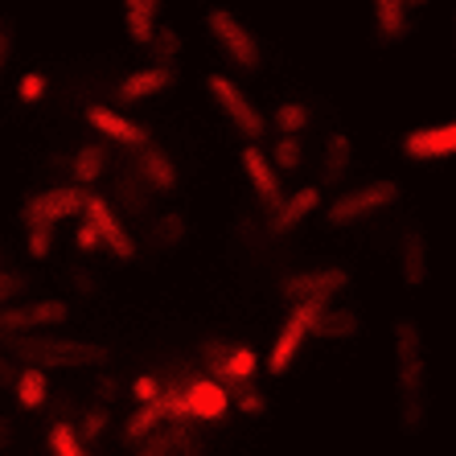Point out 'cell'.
<instances>
[{"label":"cell","mask_w":456,"mask_h":456,"mask_svg":"<svg viewBox=\"0 0 456 456\" xmlns=\"http://www.w3.org/2000/svg\"><path fill=\"white\" fill-rule=\"evenodd\" d=\"M391 333H395V411H399V432L419 436L428 428V411H432L424 330L411 317H399Z\"/></svg>","instance_id":"obj_1"},{"label":"cell","mask_w":456,"mask_h":456,"mask_svg":"<svg viewBox=\"0 0 456 456\" xmlns=\"http://www.w3.org/2000/svg\"><path fill=\"white\" fill-rule=\"evenodd\" d=\"M202 29H206V37L218 45V53H223L234 70H239V75L251 78V75L264 70V42L255 37V29L239 17V12L223 9V4H210L206 17H202Z\"/></svg>","instance_id":"obj_2"},{"label":"cell","mask_w":456,"mask_h":456,"mask_svg":"<svg viewBox=\"0 0 456 456\" xmlns=\"http://www.w3.org/2000/svg\"><path fill=\"white\" fill-rule=\"evenodd\" d=\"M12 358L29 362L33 370H83V366H103L107 350L99 341H70V338H42V333H25L12 338Z\"/></svg>","instance_id":"obj_3"},{"label":"cell","mask_w":456,"mask_h":456,"mask_svg":"<svg viewBox=\"0 0 456 456\" xmlns=\"http://www.w3.org/2000/svg\"><path fill=\"white\" fill-rule=\"evenodd\" d=\"M399 198H403L399 181H391V177L362 181V185H354V190H341L338 198L325 206V223L338 226V231L341 226H358V223H366V218H374V214L399 206Z\"/></svg>","instance_id":"obj_4"},{"label":"cell","mask_w":456,"mask_h":456,"mask_svg":"<svg viewBox=\"0 0 456 456\" xmlns=\"http://www.w3.org/2000/svg\"><path fill=\"white\" fill-rule=\"evenodd\" d=\"M202 86H206V95H210L214 103H218V111H223V116L231 119V127L247 140V144H255V140H259V136L267 132L264 111H259V107H255L251 99H247V91H243L239 83H234L231 75H218V70H214V75H206V78H202Z\"/></svg>","instance_id":"obj_5"},{"label":"cell","mask_w":456,"mask_h":456,"mask_svg":"<svg viewBox=\"0 0 456 456\" xmlns=\"http://www.w3.org/2000/svg\"><path fill=\"white\" fill-rule=\"evenodd\" d=\"M346 284H350V272L341 264H325V267H308V272L284 276L280 280V292H284L292 305H330Z\"/></svg>","instance_id":"obj_6"},{"label":"cell","mask_w":456,"mask_h":456,"mask_svg":"<svg viewBox=\"0 0 456 456\" xmlns=\"http://www.w3.org/2000/svg\"><path fill=\"white\" fill-rule=\"evenodd\" d=\"M83 206H86V190H78V185H53V190L25 198L21 218H25V226H50L53 231L66 218H78Z\"/></svg>","instance_id":"obj_7"},{"label":"cell","mask_w":456,"mask_h":456,"mask_svg":"<svg viewBox=\"0 0 456 456\" xmlns=\"http://www.w3.org/2000/svg\"><path fill=\"white\" fill-rule=\"evenodd\" d=\"M70 317V305L58 297H42V300H25V305H9L0 308V333H12V338H25V333H42L53 330Z\"/></svg>","instance_id":"obj_8"},{"label":"cell","mask_w":456,"mask_h":456,"mask_svg":"<svg viewBox=\"0 0 456 456\" xmlns=\"http://www.w3.org/2000/svg\"><path fill=\"white\" fill-rule=\"evenodd\" d=\"M202 358H206V366H210L206 379H214L218 387H247L255 366H259L251 346H239V341H206Z\"/></svg>","instance_id":"obj_9"},{"label":"cell","mask_w":456,"mask_h":456,"mask_svg":"<svg viewBox=\"0 0 456 456\" xmlns=\"http://www.w3.org/2000/svg\"><path fill=\"white\" fill-rule=\"evenodd\" d=\"M83 223L99 234V243L116 255V259H136V239H132V231L124 226V218L111 210V202H107V198H99V193H86Z\"/></svg>","instance_id":"obj_10"},{"label":"cell","mask_w":456,"mask_h":456,"mask_svg":"<svg viewBox=\"0 0 456 456\" xmlns=\"http://www.w3.org/2000/svg\"><path fill=\"white\" fill-rule=\"evenodd\" d=\"M325 305H292V313H288V321L280 325L276 333V346H272V354H267V370L272 374H284L292 362H297L300 346L308 341V333H313V321H317V313Z\"/></svg>","instance_id":"obj_11"},{"label":"cell","mask_w":456,"mask_h":456,"mask_svg":"<svg viewBox=\"0 0 456 456\" xmlns=\"http://www.w3.org/2000/svg\"><path fill=\"white\" fill-rule=\"evenodd\" d=\"M411 9L407 0H370V45L391 50L411 37Z\"/></svg>","instance_id":"obj_12"},{"label":"cell","mask_w":456,"mask_h":456,"mask_svg":"<svg viewBox=\"0 0 456 456\" xmlns=\"http://www.w3.org/2000/svg\"><path fill=\"white\" fill-rule=\"evenodd\" d=\"M403 157L415 160V165H428V160H444L456 152V124L444 119V124H424L403 136Z\"/></svg>","instance_id":"obj_13"},{"label":"cell","mask_w":456,"mask_h":456,"mask_svg":"<svg viewBox=\"0 0 456 456\" xmlns=\"http://www.w3.org/2000/svg\"><path fill=\"white\" fill-rule=\"evenodd\" d=\"M177 391H181V415L185 419H223L226 407H231L226 387H218L214 379H185Z\"/></svg>","instance_id":"obj_14"},{"label":"cell","mask_w":456,"mask_h":456,"mask_svg":"<svg viewBox=\"0 0 456 456\" xmlns=\"http://www.w3.org/2000/svg\"><path fill=\"white\" fill-rule=\"evenodd\" d=\"M83 119L95 127L99 136L116 140L124 149H144V144H149V127L136 124V119H127L124 111H116V107H107V103H91L83 111Z\"/></svg>","instance_id":"obj_15"},{"label":"cell","mask_w":456,"mask_h":456,"mask_svg":"<svg viewBox=\"0 0 456 456\" xmlns=\"http://www.w3.org/2000/svg\"><path fill=\"white\" fill-rule=\"evenodd\" d=\"M177 86V66H144V70H132L124 83L116 86V103L132 107V103H144V99H157L165 91Z\"/></svg>","instance_id":"obj_16"},{"label":"cell","mask_w":456,"mask_h":456,"mask_svg":"<svg viewBox=\"0 0 456 456\" xmlns=\"http://www.w3.org/2000/svg\"><path fill=\"white\" fill-rule=\"evenodd\" d=\"M243 173L247 181H251L255 198L267 206V210H276L280 202H284V185H280V173L272 169V160H267V152L259 149V144H243Z\"/></svg>","instance_id":"obj_17"},{"label":"cell","mask_w":456,"mask_h":456,"mask_svg":"<svg viewBox=\"0 0 456 456\" xmlns=\"http://www.w3.org/2000/svg\"><path fill=\"white\" fill-rule=\"evenodd\" d=\"M317 206H321V190H317V185H305V190L284 193V202L272 210V234L297 231L300 223H308V218L317 214Z\"/></svg>","instance_id":"obj_18"},{"label":"cell","mask_w":456,"mask_h":456,"mask_svg":"<svg viewBox=\"0 0 456 456\" xmlns=\"http://www.w3.org/2000/svg\"><path fill=\"white\" fill-rule=\"evenodd\" d=\"M428 276H432L428 239L419 231H407L403 239H399V280H403L407 288H419V284H428Z\"/></svg>","instance_id":"obj_19"},{"label":"cell","mask_w":456,"mask_h":456,"mask_svg":"<svg viewBox=\"0 0 456 456\" xmlns=\"http://www.w3.org/2000/svg\"><path fill=\"white\" fill-rule=\"evenodd\" d=\"M198 452H202V444H198L181 424L177 428H157V432L136 448V456H198Z\"/></svg>","instance_id":"obj_20"},{"label":"cell","mask_w":456,"mask_h":456,"mask_svg":"<svg viewBox=\"0 0 456 456\" xmlns=\"http://www.w3.org/2000/svg\"><path fill=\"white\" fill-rule=\"evenodd\" d=\"M140 177H144V185L157 193H173L177 190V165H173V157L165 149H152V144H144L140 149Z\"/></svg>","instance_id":"obj_21"},{"label":"cell","mask_w":456,"mask_h":456,"mask_svg":"<svg viewBox=\"0 0 456 456\" xmlns=\"http://www.w3.org/2000/svg\"><path fill=\"white\" fill-rule=\"evenodd\" d=\"M362 333V317L354 308H321L317 321H313V338H325V341H350Z\"/></svg>","instance_id":"obj_22"},{"label":"cell","mask_w":456,"mask_h":456,"mask_svg":"<svg viewBox=\"0 0 456 456\" xmlns=\"http://www.w3.org/2000/svg\"><path fill=\"white\" fill-rule=\"evenodd\" d=\"M160 4L165 0H124V29L132 45H149L152 29L160 21Z\"/></svg>","instance_id":"obj_23"},{"label":"cell","mask_w":456,"mask_h":456,"mask_svg":"<svg viewBox=\"0 0 456 456\" xmlns=\"http://www.w3.org/2000/svg\"><path fill=\"white\" fill-rule=\"evenodd\" d=\"M350 169H354V140L346 136V132H333V136L325 140V169H321V181H325V185H341Z\"/></svg>","instance_id":"obj_24"},{"label":"cell","mask_w":456,"mask_h":456,"mask_svg":"<svg viewBox=\"0 0 456 456\" xmlns=\"http://www.w3.org/2000/svg\"><path fill=\"white\" fill-rule=\"evenodd\" d=\"M107 160L111 157H107L103 144H83V149L75 152V165H70V169H75V185H95L107 173Z\"/></svg>","instance_id":"obj_25"},{"label":"cell","mask_w":456,"mask_h":456,"mask_svg":"<svg viewBox=\"0 0 456 456\" xmlns=\"http://www.w3.org/2000/svg\"><path fill=\"white\" fill-rule=\"evenodd\" d=\"M308 119H313L308 103H300V99H284V103L276 107V116H272V124H276L284 136H300V132L308 127Z\"/></svg>","instance_id":"obj_26"},{"label":"cell","mask_w":456,"mask_h":456,"mask_svg":"<svg viewBox=\"0 0 456 456\" xmlns=\"http://www.w3.org/2000/svg\"><path fill=\"white\" fill-rule=\"evenodd\" d=\"M45 444H50V452H53V456H91V452H86V444L78 440L75 424H66V419H58V424L50 428Z\"/></svg>","instance_id":"obj_27"},{"label":"cell","mask_w":456,"mask_h":456,"mask_svg":"<svg viewBox=\"0 0 456 456\" xmlns=\"http://www.w3.org/2000/svg\"><path fill=\"white\" fill-rule=\"evenodd\" d=\"M157 428H165V415H160L157 403H144V407H140V411L124 424V436L132 440V444H140V440H149Z\"/></svg>","instance_id":"obj_28"},{"label":"cell","mask_w":456,"mask_h":456,"mask_svg":"<svg viewBox=\"0 0 456 456\" xmlns=\"http://www.w3.org/2000/svg\"><path fill=\"white\" fill-rule=\"evenodd\" d=\"M45 395H50V379H45V370H21V379H17V399H21V407H42Z\"/></svg>","instance_id":"obj_29"},{"label":"cell","mask_w":456,"mask_h":456,"mask_svg":"<svg viewBox=\"0 0 456 456\" xmlns=\"http://www.w3.org/2000/svg\"><path fill=\"white\" fill-rule=\"evenodd\" d=\"M144 50H152L157 66H173V58H177V50H181V33L173 29V25H157Z\"/></svg>","instance_id":"obj_30"},{"label":"cell","mask_w":456,"mask_h":456,"mask_svg":"<svg viewBox=\"0 0 456 456\" xmlns=\"http://www.w3.org/2000/svg\"><path fill=\"white\" fill-rule=\"evenodd\" d=\"M185 234H190V226H185V218L181 214H165L157 226H152V243L160 247V251H169V247L185 243Z\"/></svg>","instance_id":"obj_31"},{"label":"cell","mask_w":456,"mask_h":456,"mask_svg":"<svg viewBox=\"0 0 456 456\" xmlns=\"http://www.w3.org/2000/svg\"><path fill=\"white\" fill-rule=\"evenodd\" d=\"M29 288H33L29 272H17V267H12V272H0V308L17 305V300H21Z\"/></svg>","instance_id":"obj_32"},{"label":"cell","mask_w":456,"mask_h":456,"mask_svg":"<svg viewBox=\"0 0 456 456\" xmlns=\"http://www.w3.org/2000/svg\"><path fill=\"white\" fill-rule=\"evenodd\" d=\"M300 157H305V149H300V136H280L276 149L267 152V160H272V169H297Z\"/></svg>","instance_id":"obj_33"},{"label":"cell","mask_w":456,"mask_h":456,"mask_svg":"<svg viewBox=\"0 0 456 456\" xmlns=\"http://www.w3.org/2000/svg\"><path fill=\"white\" fill-rule=\"evenodd\" d=\"M45 91H50V78H45L42 70H29V75H21V83H17V99H21L25 107L42 103Z\"/></svg>","instance_id":"obj_34"},{"label":"cell","mask_w":456,"mask_h":456,"mask_svg":"<svg viewBox=\"0 0 456 456\" xmlns=\"http://www.w3.org/2000/svg\"><path fill=\"white\" fill-rule=\"evenodd\" d=\"M25 251H29V259L42 264L45 255L53 251V231L50 226H25Z\"/></svg>","instance_id":"obj_35"},{"label":"cell","mask_w":456,"mask_h":456,"mask_svg":"<svg viewBox=\"0 0 456 456\" xmlns=\"http://www.w3.org/2000/svg\"><path fill=\"white\" fill-rule=\"evenodd\" d=\"M12 50H17V21L0 17V83H4V70L12 62Z\"/></svg>","instance_id":"obj_36"},{"label":"cell","mask_w":456,"mask_h":456,"mask_svg":"<svg viewBox=\"0 0 456 456\" xmlns=\"http://www.w3.org/2000/svg\"><path fill=\"white\" fill-rule=\"evenodd\" d=\"M234 407H239L243 415H264L267 411V399H264V391H255V387H239Z\"/></svg>","instance_id":"obj_37"},{"label":"cell","mask_w":456,"mask_h":456,"mask_svg":"<svg viewBox=\"0 0 456 456\" xmlns=\"http://www.w3.org/2000/svg\"><path fill=\"white\" fill-rule=\"evenodd\" d=\"M103 428H107V411H103V407H95V411L83 415V424H78L75 432H78V440L86 444V440H99V436H103Z\"/></svg>","instance_id":"obj_38"},{"label":"cell","mask_w":456,"mask_h":456,"mask_svg":"<svg viewBox=\"0 0 456 456\" xmlns=\"http://www.w3.org/2000/svg\"><path fill=\"white\" fill-rule=\"evenodd\" d=\"M132 395H136V399H140V407H144V403H152V399H157V395H160V382L152 379V374H140V379L132 382Z\"/></svg>","instance_id":"obj_39"},{"label":"cell","mask_w":456,"mask_h":456,"mask_svg":"<svg viewBox=\"0 0 456 456\" xmlns=\"http://www.w3.org/2000/svg\"><path fill=\"white\" fill-rule=\"evenodd\" d=\"M75 247L78 251H86V255H95V251H103V243H99V234L91 231L86 223H78V234H75Z\"/></svg>","instance_id":"obj_40"},{"label":"cell","mask_w":456,"mask_h":456,"mask_svg":"<svg viewBox=\"0 0 456 456\" xmlns=\"http://www.w3.org/2000/svg\"><path fill=\"white\" fill-rule=\"evenodd\" d=\"M12 444V428H9V419L0 415V448H9Z\"/></svg>","instance_id":"obj_41"},{"label":"cell","mask_w":456,"mask_h":456,"mask_svg":"<svg viewBox=\"0 0 456 456\" xmlns=\"http://www.w3.org/2000/svg\"><path fill=\"white\" fill-rule=\"evenodd\" d=\"M419 4H432V0H407V9H419Z\"/></svg>","instance_id":"obj_42"},{"label":"cell","mask_w":456,"mask_h":456,"mask_svg":"<svg viewBox=\"0 0 456 456\" xmlns=\"http://www.w3.org/2000/svg\"><path fill=\"white\" fill-rule=\"evenodd\" d=\"M4 379H9V370H4V362H0V382H4Z\"/></svg>","instance_id":"obj_43"}]
</instances>
